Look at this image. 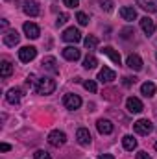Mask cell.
<instances>
[{"label":"cell","instance_id":"20","mask_svg":"<svg viewBox=\"0 0 157 159\" xmlns=\"http://www.w3.org/2000/svg\"><path fill=\"white\" fill-rule=\"evenodd\" d=\"M137 6L142 7L144 11L157 13V0H137Z\"/></svg>","mask_w":157,"mask_h":159},{"label":"cell","instance_id":"39","mask_svg":"<svg viewBox=\"0 0 157 159\" xmlns=\"http://www.w3.org/2000/svg\"><path fill=\"white\" fill-rule=\"evenodd\" d=\"M154 148H155V150H157V143H155V144H154Z\"/></svg>","mask_w":157,"mask_h":159},{"label":"cell","instance_id":"25","mask_svg":"<svg viewBox=\"0 0 157 159\" xmlns=\"http://www.w3.org/2000/svg\"><path fill=\"white\" fill-rule=\"evenodd\" d=\"M96 65H98V59H96L92 54H89V56L83 59V67H85L87 70H91V69H96Z\"/></svg>","mask_w":157,"mask_h":159},{"label":"cell","instance_id":"1","mask_svg":"<svg viewBox=\"0 0 157 159\" xmlns=\"http://www.w3.org/2000/svg\"><path fill=\"white\" fill-rule=\"evenodd\" d=\"M35 91H37V94H52V93L56 91V80H52V78L37 80Z\"/></svg>","mask_w":157,"mask_h":159},{"label":"cell","instance_id":"28","mask_svg":"<svg viewBox=\"0 0 157 159\" xmlns=\"http://www.w3.org/2000/svg\"><path fill=\"white\" fill-rule=\"evenodd\" d=\"M76 20H78L81 26H87V24H89V17H87L83 11H79L78 15H76Z\"/></svg>","mask_w":157,"mask_h":159},{"label":"cell","instance_id":"34","mask_svg":"<svg viewBox=\"0 0 157 159\" xmlns=\"http://www.w3.org/2000/svg\"><path fill=\"white\" fill-rule=\"evenodd\" d=\"M63 4H65L67 7H78L79 0H63Z\"/></svg>","mask_w":157,"mask_h":159},{"label":"cell","instance_id":"2","mask_svg":"<svg viewBox=\"0 0 157 159\" xmlns=\"http://www.w3.org/2000/svg\"><path fill=\"white\" fill-rule=\"evenodd\" d=\"M133 129H135V133H139V135H150V133L154 131V124L148 119H141L133 124Z\"/></svg>","mask_w":157,"mask_h":159},{"label":"cell","instance_id":"32","mask_svg":"<svg viewBox=\"0 0 157 159\" xmlns=\"http://www.w3.org/2000/svg\"><path fill=\"white\" fill-rule=\"evenodd\" d=\"M67 20H69V15H67V13H61V15L57 17V20H56V26H63Z\"/></svg>","mask_w":157,"mask_h":159},{"label":"cell","instance_id":"9","mask_svg":"<svg viewBox=\"0 0 157 159\" xmlns=\"http://www.w3.org/2000/svg\"><path fill=\"white\" fill-rule=\"evenodd\" d=\"M126 107H128L129 113H141V111L144 109L142 102H141L139 98H135V96H129V98L126 100Z\"/></svg>","mask_w":157,"mask_h":159},{"label":"cell","instance_id":"17","mask_svg":"<svg viewBox=\"0 0 157 159\" xmlns=\"http://www.w3.org/2000/svg\"><path fill=\"white\" fill-rule=\"evenodd\" d=\"M115 78H117V74H115V70H111L109 67H104V69L98 72V80H100L102 83H111Z\"/></svg>","mask_w":157,"mask_h":159},{"label":"cell","instance_id":"19","mask_svg":"<svg viewBox=\"0 0 157 159\" xmlns=\"http://www.w3.org/2000/svg\"><path fill=\"white\" fill-rule=\"evenodd\" d=\"M120 17L124 19V20H128V22H131V20H135L137 19V11H135V7H131V6H124V7H120Z\"/></svg>","mask_w":157,"mask_h":159},{"label":"cell","instance_id":"11","mask_svg":"<svg viewBox=\"0 0 157 159\" xmlns=\"http://www.w3.org/2000/svg\"><path fill=\"white\" fill-rule=\"evenodd\" d=\"M43 69L44 70H48V72H52V74H57L59 72V67H57V61H56V57H52V56H46L44 59H43Z\"/></svg>","mask_w":157,"mask_h":159},{"label":"cell","instance_id":"13","mask_svg":"<svg viewBox=\"0 0 157 159\" xmlns=\"http://www.w3.org/2000/svg\"><path fill=\"white\" fill-rule=\"evenodd\" d=\"M20 98H22V91H20L19 87L9 89V91H7V94H6V100H7L11 106H17V104L20 102Z\"/></svg>","mask_w":157,"mask_h":159},{"label":"cell","instance_id":"22","mask_svg":"<svg viewBox=\"0 0 157 159\" xmlns=\"http://www.w3.org/2000/svg\"><path fill=\"white\" fill-rule=\"evenodd\" d=\"M102 54H105L107 57H111V61H113V63L120 65V54H118V52L115 50V48H113V46H104Z\"/></svg>","mask_w":157,"mask_h":159},{"label":"cell","instance_id":"38","mask_svg":"<svg viewBox=\"0 0 157 159\" xmlns=\"http://www.w3.org/2000/svg\"><path fill=\"white\" fill-rule=\"evenodd\" d=\"M98 159H115V157H113L111 154H104V156H100Z\"/></svg>","mask_w":157,"mask_h":159},{"label":"cell","instance_id":"33","mask_svg":"<svg viewBox=\"0 0 157 159\" xmlns=\"http://www.w3.org/2000/svg\"><path fill=\"white\" fill-rule=\"evenodd\" d=\"M131 35H135V30H133V28H126V30H122V37H124V39H128V37H131Z\"/></svg>","mask_w":157,"mask_h":159},{"label":"cell","instance_id":"21","mask_svg":"<svg viewBox=\"0 0 157 159\" xmlns=\"http://www.w3.org/2000/svg\"><path fill=\"white\" fill-rule=\"evenodd\" d=\"M155 91H157V87H155L154 81H144V83L141 85V93H142L146 98H152V96L155 94Z\"/></svg>","mask_w":157,"mask_h":159},{"label":"cell","instance_id":"4","mask_svg":"<svg viewBox=\"0 0 157 159\" xmlns=\"http://www.w3.org/2000/svg\"><path fill=\"white\" fill-rule=\"evenodd\" d=\"M48 143H50L52 146L59 148V146H63V144L67 143V135H65L63 131H59V129H54V131L48 133Z\"/></svg>","mask_w":157,"mask_h":159},{"label":"cell","instance_id":"10","mask_svg":"<svg viewBox=\"0 0 157 159\" xmlns=\"http://www.w3.org/2000/svg\"><path fill=\"white\" fill-rule=\"evenodd\" d=\"M22 30H24V34H26V37H28V39H37V37L41 35L39 26H37V24H34V22H24Z\"/></svg>","mask_w":157,"mask_h":159},{"label":"cell","instance_id":"8","mask_svg":"<svg viewBox=\"0 0 157 159\" xmlns=\"http://www.w3.org/2000/svg\"><path fill=\"white\" fill-rule=\"evenodd\" d=\"M126 65L131 69V70H135V72H139V70H142V59H141V56H137V54H129L128 56V59H126Z\"/></svg>","mask_w":157,"mask_h":159},{"label":"cell","instance_id":"6","mask_svg":"<svg viewBox=\"0 0 157 159\" xmlns=\"http://www.w3.org/2000/svg\"><path fill=\"white\" fill-rule=\"evenodd\" d=\"M22 11H24L26 15H30V17H37L41 13V7L35 0H24V2H22Z\"/></svg>","mask_w":157,"mask_h":159},{"label":"cell","instance_id":"14","mask_svg":"<svg viewBox=\"0 0 157 159\" xmlns=\"http://www.w3.org/2000/svg\"><path fill=\"white\" fill-rule=\"evenodd\" d=\"M96 128H98V131H100L102 135H109V133H113V129H115L113 122H111V120H105V119L98 120V122H96Z\"/></svg>","mask_w":157,"mask_h":159},{"label":"cell","instance_id":"29","mask_svg":"<svg viewBox=\"0 0 157 159\" xmlns=\"http://www.w3.org/2000/svg\"><path fill=\"white\" fill-rule=\"evenodd\" d=\"M100 7L104 11H113V0H100Z\"/></svg>","mask_w":157,"mask_h":159},{"label":"cell","instance_id":"36","mask_svg":"<svg viewBox=\"0 0 157 159\" xmlns=\"http://www.w3.org/2000/svg\"><path fill=\"white\" fill-rule=\"evenodd\" d=\"M137 159H152V157H150L146 152H139V154H137Z\"/></svg>","mask_w":157,"mask_h":159},{"label":"cell","instance_id":"7","mask_svg":"<svg viewBox=\"0 0 157 159\" xmlns=\"http://www.w3.org/2000/svg\"><path fill=\"white\" fill-rule=\"evenodd\" d=\"M61 39L65 41V43H78L81 39V34H79L78 28H67L65 32H63V35H61Z\"/></svg>","mask_w":157,"mask_h":159},{"label":"cell","instance_id":"30","mask_svg":"<svg viewBox=\"0 0 157 159\" xmlns=\"http://www.w3.org/2000/svg\"><path fill=\"white\" fill-rule=\"evenodd\" d=\"M34 157H35V159H52V157H50V154H48V152H44V150H37V152L34 154Z\"/></svg>","mask_w":157,"mask_h":159},{"label":"cell","instance_id":"15","mask_svg":"<svg viewBox=\"0 0 157 159\" xmlns=\"http://www.w3.org/2000/svg\"><path fill=\"white\" fill-rule=\"evenodd\" d=\"M76 139H78V143L81 146H89L91 144V131L87 128H79L76 131Z\"/></svg>","mask_w":157,"mask_h":159},{"label":"cell","instance_id":"18","mask_svg":"<svg viewBox=\"0 0 157 159\" xmlns=\"http://www.w3.org/2000/svg\"><path fill=\"white\" fill-rule=\"evenodd\" d=\"M79 56H81V52H79L76 46H67V48H63V57H65L67 61H78Z\"/></svg>","mask_w":157,"mask_h":159},{"label":"cell","instance_id":"3","mask_svg":"<svg viewBox=\"0 0 157 159\" xmlns=\"http://www.w3.org/2000/svg\"><path fill=\"white\" fill-rule=\"evenodd\" d=\"M35 56H37V48H35V46H22V48L19 50V59H20L22 63L34 61Z\"/></svg>","mask_w":157,"mask_h":159},{"label":"cell","instance_id":"31","mask_svg":"<svg viewBox=\"0 0 157 159\" xmlns=\"http://www.w3.org/2000/svg\"><path fill=\"white\" fill-rule=\"evenodd\" d=\"M135 81H137V78H135V76H124V78H122V83H124L126 87H131Z\"/></svg>","mask_w":157,"mask_h":159},{"label":"cell","instance_id":"24","mask_svg":"<svg viewBox=\"0 0 157 159\" xmlns=\"http://www.w3.org/2000/svg\"><path fill=\"white\" fill-rule=\"evenodd\" d=\"M11 72H13V65H11L9 61H2V63H0V76H2V78H9Z\"/></svg>","mask_w":157,"mask_h":159},{"label":"cell","instance_id":"37","mask_svg":"<svg viewBox=\"0 0 157 159\" xmlns=\"http://www.w3.org/2000/svg\"><path fill=\"white\" fill-rule=\"evenodd\" d=\"M7 150H11V146L6 144V143H2V144H0V152H7Z\"/></svg>","mask_w":157,"mask_h":159},{"label":"cell","instance_id":"27","mask_svg":"<svg viewBox=\"0 0 157 159\" xmlns=\"http://www.w3.org/2000/svg\"><path fill=\"white\" fill-rule=\"evenodd\" d=\"M83 87H85L87 91H91V93H96V91H98V87H96V81H94V80H87V81H83Z\"/></svg>","mask_w":157,"mask_h":159},{"label":"cell","instance_id":"23","mask_svg":"<svg viewBox=\"0 0 157 159\" xmlns=\"http://www.w3.org/2000/svg\"><path fill=\"white\" fill-rule=\"evenodd\" d=\"M122 144H124V148H126L128 152H133V150L137 148V139H133V135H124Z\"/></svg>","mask_w":157,"mask_h":159},{"label":"cell","instance_id":"35","mask_svg":"<svg viewBox=\"0 0 157 159\" xmlns=\"http://www.w3.org/2000/svg\"><path fill=\"white\" fill-rule=\"evenodd\" d=\"M26 85H28V87H30V89H32V87H34V85H35V76H34V74H30V76H28V78H26Z\"/></svg>","mask_w":157,"mask_h":159},{"label":"cell","instance_id":"40","mask_svg":"<svg viewBox=\"0 0 157 159\" xmlns=\"http://www.w3.org/2000/svg\"><path fill=\"white\" fill-rule=\"evenodd\" d=\"M7 2H9V0H7Z\"/></svg>","mask_w":157,"mask_h":159},{"label":"cell","instance_id":"26","mask_svg":"<svg viewBox=\"0 0 157 159\" xmlns=\"http://www.w3.org/2000/svg\"><path fill=\"white\" fill-rule=\"evenodd\" d=\"M83 44H85V48H89V50H94V48L98 46V39H96L94 35H89V37H85Z\"/></svg>","mask_w":157,"mask_h":159},{"label":"cell","instance_id":"5","mask_svg":"<svg viewBox=\"0 0 157 159\" xmlns=\"http://www.w3.org/2000/svg\"><path fill=\"white\" fill-rule=\"evenodd\" d=\"M63 106H65L67 109H70V111L79 109V107H81V98H79L78 94L69 93V94H65V96H63Z\"/></svg>","mask_w":157,"mask_h":159},{"label":"cell","instance_id":"16","mask_svg":"<svg viewBox=\"0 0 157 159\" xmlns=\"http://www.w3.org/2000/svg\"><path fill=\"white\" fill-rule=\"evenodd\" d=\"M19 41H20V35L17 34V30H9L4 34V44L6 46H15V44H19Z\"/></svg>","mask_w":157,"mask_h":159},{"label":"cell","instance_id":"12","mask_svg":"<svg viewBox=\"0 0 157 159\" xmlns=\"http://www.w3.org/2000/svg\"><path fill=\"white\" fill-rule=\"evenodd\" d=\"M141 28H142V32L146 34V35H152L154 32H155L157 24L154 19H150V17H142L141 19Z\"/></svg>","mask_w":157,"mask_h":159}]
</instances>
